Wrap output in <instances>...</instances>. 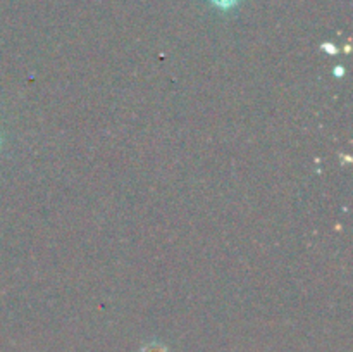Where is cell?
Masks as SVG:
<instances>
[{
	"mask_svg": "<svg viewBox=\"0 0 353 352\" xmlns=\"http://www.w3.org/2000/svg\"><path fill=\"white\" fill-rule=\"evenodd\" d=\"M209 2L221 10H231L240 3V0H209Z\"/></svg>",
	"mask_w": 353,
	"mask_h": 352,
	"instance_id": "obj_1",
	"label": "cell"
},
{
	"mask_svg": "<svg viewBox=\"0 0 353 352\" xmlns=\"http://www.w3.org/2000/svg\"><path fill=\"white\" fill-rule=\"evenodd\" d=\"M334 72H336V75H340V76H341V75H343V69L340 68V69H336V71H334Z\"/></svg>",
	"mask_w": 353,
	"mask_h": 352,
	"instance_id": "obj_2",
	"label": "cell"
}]
</instances>
